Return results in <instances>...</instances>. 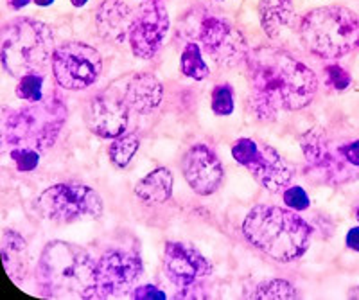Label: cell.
Returning <instances> with one entry per match:
<instances>
[{
  "instance_id": "27",
  "label": "cell",
  "mask_w": 359,
  "mask_h": 300,
  "mask_svg": "<svg viewBox=\"0 0 359 300\" xmlns=\"http://www.w3.org/2000/svg\"><path fill=\"white\" fill-rule=\"evenodd\" d=\"M11 158L15 161L20 173H29V171H34L40 164V151L29 148H11Z\"/></svg>"
},
{
  "instance_id": "20",
  "label": "cell",
  "mask_w": 359,
  "mask_h": 300,
  "mask_svg": "<svg viewBox=\"0 0 359 300\" xmlns=\"http://www.w3.org/2000/svg\"><path fill=\"white\" fill-rule=\"evenodd\" d=\"M261 25L269 38H278L294 18L293 0H261Z\"/></svg>"
},
{
  "instance_id": "3",
  "label": "cell",
  "mask_w": 359,
  "mask_h": 300,
  "mask_svg": "<svg viewBox=\"0 0 359 300\" xmlns=\"http://www.w3.org/2000/svg\"><path fill=\"white\" fill-rule=\"evenodd\" d=\"M243 234L253 247L275 261L291 263L307 252L313 229L291 210L257 205L243 221Z\"/></svg>"
},
{
  "instance_id": "26",
  "label": "cell",
  "mask_w": 359,
  "mask_h": 300,
  "mask_svg": "<svg viewBox=\"0 0 359 300\" xmlns=\"http://www.w3.org/2000/svg\"><path fill=\"white\" fill-rule=\"evenodd\" d=\"M212 111L216 116H230L233 111V90L230 85H219L214 88Z\"/></svg>"
},
{
  "instance_id": "16",
  "label": "cell",
  "mask_w": 359,
  "mask_h": 300,
  "mask_svg": "<svg viewBox=\"0 0 359 300\" xmlns=\"http://www.w3.org/2000/svg\"><path fill=\"white\" fill-rule=\"evenodd\" d=\"M128 110L130 108L123 97H115L104 92L90 101L85 111V121L90 130L101 139H117L124 135L130 123Z\"/></svg>"
},
{
  "instance_id": "6",
  "label": "cell",
  "mask_w": 359,
  "mask_h": 300,
  "mask_svg": "<svg viewBox=\"0 0 359 300\" xmlns=\"http://www.w3.org/2000/svg\"><path fill=\"white\" fill-rule=\"evenodd\" d=\"M54 36L43 22L33 18H17L2 31V65L13 78L41 72L53 60Z\"/></svg>"
},
{
  "instance_id": "24",
  "label": "cell",
  "mask_w": 359,
  "mask_h": 300,
  "mask_svg": "<svg viewBox=\"0 0 359 300\" xmlns=\"http://www.w3.org/2000/svg\"><path fill=\"white\" fill-rule=\"evenodd\" d=\"M248 299L291 300V299H297V289H294L287 280H282V279L262 280V282L257 284V288L250 293Z\"/></svg>"
},
{
  "instance_id": "28",
  "label": "cell",
  "mask_w": 359,
  "mask_h": 300,
  "mask_svg": "<svg viewBox=\"0 0 359 300\" xmlns=\"http://www.w3.org/2000/svg\"><path fill=\"white\" fill-rule=\"evenodd\" d=\"M325 83L327 87L332 88L334 92H343L351 87L352 78L347 70L339 65L325 67Z\"/></svg>"
},
{
  "instance_id": "13",
  "label": "cell",
  "mask_w": 359,
  "mask_h": 300,
  "mask_svg": "<svg viewBox=\"0 0 359 300\" xmlns=\"http://www.w3.org/2000/svg\"><path fill=\"white\" fill-rule=\"evenodd\" d=\"M200 38L205 53L221 67H236L246 60L248 46L239 29L229 20L207 17L200 25Z\"/></svg>"
},
{
  "instance_id": "12",
  "label": "cell",
  "mask_w": 359,
  "mask_h": 300,
  "mask_svg": "<svg viewBox=\"0 0 359 300\" xmlns=\"http://www.w3.org/2000/svg\"><path fill=\"white\" fill-rule=\"evenodd\" d=\"M169 31V15L162 0H147L130 25L128 40L137 58L151 60L162 47Z\"/></svg>"
},
{
  "instance_id": "15",
  "label": "cell",
  "mask_w": 359,
  "mask_h": 300,
  "mask_svg": "<svg viewBox=\"0 0 359 300\" xmlns=\"http://www.w3.org/2000/svg\"><path fill=\"white\" fill-rule=\"evenodd\" d=\"M182 171L191 189L200 196L214 194L223 182V164L219 156L205 144L192 146L185 153Z\"/></svg>"
},
{
  "instance_id": "11",
  "label": "cell",
  "mask_w": 359,
  "mask_h": 300,
  "mask_svg": "<svg viewBox=\"0 0 359 300\" xmlns=\"http://www.w3.org/2000/svg\"><path fill=\"white\" fill-rule=\"evenodd\" d=\"M144 271L139 254L108 250L95 263V299H110L124 293L140 279Z\"/></svg>"
},
{
  "instance_id": "31",
  "label": "cell",
  "mask_w": 359,
  "mask_h": 300,
  "mask_svg": "<svg viewBox=\"0 0 359 300\" xmlns=\"http://www.w3.org/2000/svg\"><path fill=\"white\" fill-rule=\"evenodd\" d=\"M343 155L348 161V164L359 169V139L351 140V142H343Z\"/></svg>"
},
{
  "instance_id": "29",
  "label": "cell",
  "mask_w": 359,
  "mask_h": 300,
  "mask_svg": "<svg viewBox=\"0 0 359 300\" xmlns=\"http://www.w3.org/2000/svg\"><path fill=\"white\" fill-rule=\"evenodd\" d=\"M284 203L293 210H306L311 205L309 196H307V193L302 187H290L284 193Z\"/></svg>"
},
{
  "instance_id": "22",
  "label": "cell",
  "mask_w": 359,
  "mask_h": 300,
  "mask_svg": "<svg viewBox=\"0 0 359 300\" xmlns=\"http://www.w3.org/2000/svg\"><path fill=\"white\" fill-rule=\"evenodd\" d=\"M140 140L135 133H128V135H121L114 140L108 148V156H110L111 164L115 168H128L130 162L133 161L135 153L139 149Z\"/></svg>"
},
{
  "instance_id": "7",
  "label": "cell",
  "mask_w": 359,
  "mask_h": 300,
  "mask_svg": "<svg viewBox=\"0 0 359 300\" xmlns=\"http://www.w3.org/2000/svg\"><path fill=\"white\" fill-rule=\"evenodd\" d=\"M45 219L70 223L81 218H95L102 212V200L92 187L65 182L45 189L36 202Z\"/></svg>"
},
{
  "instance_id": "4",
  "label": "cell",
  "mask_w": 359,
  "mask_h": 300,
  "mask_svg": "<svg viewBox=\"0 0 359 300\" xmlns=\"http://www.w3.org/2000/svg\"><path fill=\"white\" fill-rule=\"evenodd\" d=\"M300 43L322 60H339L359 46V17L343 6L313 9L300 24Z\"/></svg>"
},
{
  "instance_id": "33",
  "label": "cell",
  "mask_w": 359,
  "mask_h": 300,
  "mask_svg": "<svg viewBox=\"0 0 359 300\" xmlns=\"http://www.w3.org/2000/svg\"><path fill=\"white\" fill-rule=\"evenodd\" d=\"M29 2H31V0H8V4L11 6L13 9L25 8V6H29Z\"/></svg>"
},
{
  "instance_id": "35",
  "label": "cell",
  "mask_w": 359,
  "mask_h": 300,
  "mask_svg": "<svg viewBox=\"0 0 359 300\" xmlns=\"http://www.w3.org/2000/svg\"><path fill=\"white\" fill-rule=\"evenodd\" d=\"M348 299H359V286H355V288H352L351 292H348Z\"/></svg>"
},
{
  "instance_id": "5",
  "label": "cell",
  "mask_w": 359,
  "mask_h": 300,
  "mask_svg": "<svg viewBox=\"0 0 359 300\" xmlns=\"http://www.w3.org/2000/svg\"><path fill=\"white\" fill-rule=\"evenodd\" d=\"M67 121V108L62 99H41L17 111H6L2 121L4 144L29 148L43 153L53 148Z\"/></svg>"
},
{
  "instance_id": "8",
  "label": "cell",
  "mask_w": 359,
  "mask_h": 300,
  "mask_svg": "<svg viewBox=\"0 0 359 300\" xmlns=\"http://www.w3.org/2000/svg\"><path fill=\"white\" fill-rule=\"evenodd\" d=\"M53 74L65 90H85L101 76L102 58L92 46L81 41L63 43L53 54Z\"/></svg>"
},
{
  "instance_id": "10",
  "label": "cell",
  "mask_w": 359,
  "mask_h": 300,
  "mask_svg": "<svg viewBox=\"0 0 359 300\" xmlns=\"http://www.w3.org/2000/svg\"><path fill=\"white\" fill-rule=\"evenodd\" d=\"M300 146H302L309 168L314 169L327 182L341 184L355 177L352 171L354 165L348 164L343 155V144H334L322 128H313L304 133Z\"/></svg>"
},
{
  "instance_id": "9",
  "label": "cell",
  "mask_w": 359,
  "mask_h": 300,
  "mask_svg": "<svg viewBox=\"0 0 359 300\" xmlns=\"http://www.w3.org/2000/svg\"><path fill=\"white\" fill-rule=\"evenodd\" d=\"M232 156L245 165L255 180L271 193H278L287 187L293 178L290 165L282 156L266 144H257L252 139H239L232 146Z\"/></svg>"
},
{
  "instance_id": "19",
  "label": "cell",
  "mask_w": 359,
  "mask_h": 300,
  "mask_svg": "<svg viewBox=\"0 0 359 300\" xmlns=\"http://www.w3.org/2000/svg\"><path fill=\"white\" fill-rule=\"evenodd\" d=\"M2 263H4L6 271L13 280H22L27 271L29 263V250L27 243L18 232L6 231L2 234Z\"/></svg>"
},
{
  "instance_id": "1",
  "label": "cell",
  "mask_w": 359,
  "mask_h": 300,
  "mask_svg": "<svg viewBox=\"0 0 359 300\" xmlns=\"http://www.w3.org/2000/svg\"><path fill=\"white\" fill-rule=\"evenodd\" d=\"M250 108L262 121L277 119L280 111H297L313 101L318 81L309 67L284 50L261 47L248 50Z\"/></svg>"
},
{
  "instance_id": "17",
  "label": "cell",
  "mask_w": 359,
  "mask_h": 300,
  "mask_svg": "<svg viewBox=\"0 0 359 300\" xmlns=\"http://www.w3.org/2000/svg\"><path fill=\"white\" fill-rule=\"evenodd\" d=\"M162 83L149 72H139V74L130 76L123 94L126 107L140 116H147V114L155 111L162 103Z\"/></svg>"
},
{
  "instance_id": "23",
  "label": "cell",
  "mask_w": 359,
  "mask_h": 300,
  "mask_svg": "<svg viewBox=\"0 0 359 300\" xmlns=\"http://www.w3.org/2000/svg\"><path fill=\"white\" fill-rule=\"evenodd\" d=\"M180 69L184 72V76L194 79V81H203L208 76V67L205 63L203 56H201V49L198 43H187L182 53V60H180Z\"/></svg>"
},
{
  "instance_id": "36",
  "label": "cell",
  "mask_w": 359,
  "mask_h": 300,
  "mask_svg": "<svg viewBox=\"0 0 359 300\" xmlns=\"http://www.w3.org/2000/svg\"><path fill=\"white\" fill-rule=\"evenodd\" d=\"M70 2H72V6H76V8H83L88 0H70Z\"/></svg>"
},
{
  "instance_id": "2",
  "label": "cell",
  "mask_w": 359,
  "mask_h": 300,
  "mask_svg": "<svg viewBox=\"0 0 359 300\" xmlns=\"http://www.w3.org/2000/svg\"><path fill=\"white\" fill-rule=\"evenodd\" d=\"M36 282L47 299H95V263L81 247L53 241L40 255Z\"/></svg>"
},
{
  "instance_id": "18",
  "label": "cell",
  "mask_w": 359,
  "mask_h": 300,
  "mask_svg": "<svg viewBox=\"0 0 359 300\" xmlns=\"http://www.w3.org/2000/svg\"><path fill=\"white\" fill-rule=\"evenodd\" d=\"M133 20L131 9L123 0H104L95 13V27L108 43H123Z\"/></svg>"
},
{
  "instance_id": "32",
  "label": "cell",
  "mask_w": 359,
  "mask_h": 300,
  "mask_svg": "<svg viewBox=\"0 0 359 300\" xmlns=\"http://www.w3.org/2000/svg\"><path fill=\"white\" fill-rule=\"evenodd\" d=\"M347 247L351 248V250L354 252H359V226H354V229H351L347 234Z\"/></svg>"
},
{
  "instance_id": "14",
  "label": "cell",
  "mask_w": 359,
  "mask_h": 300,
  "mask_svg": "<svg viewBox=\"0 0 359 300\" xmlns=\"http://www.w3.org/2000/svg\"><path fill=\"white\" fill-rule=\"evenodd\" d=\"M163 270L169 280L182 289L192 288L198 280L212 273V264L192 247L182 243H168L163 254Z\"/></svg>"
},
{
  "instance_id": "34",
  "label": "cell",
  "mask_w": 359,
  "mask_h": 300,
  "mask_svg": "<svg viewBox=\"0 0 359 300\" xmlns=\"http://www.w3.org/2000/svg\"><path fill=\"white\" fill-rule=\"evenodd\" d=\"M34 4H38L40 8H47V6H50L54 2V0H33Z\"/></svg>"
},
{
  "instance_id": "30",
  "label": "cell",
  "mask_w": 359,
  "mask_h": 300,
  "mask_svg": "<svg viewBox=\"0 0 359 300\" xmlns=\"http://www.w3.org/2000/svg\"><path fill=\"white\" fill-rule=\"evenodd\" d=\"M133 299L137 300H163L168 299L165 293L162 289H158L153 284H144V286H139V288L133 292Z\"/></svg>"
},
{
  "instance_id": "37",
  "label": "cell",
  "mask_w": 359,
  "mask_h": 300,
  "mask_svg": "<svg viewBox=\"0 0 359 300\" xmlns=\"http://www.w3.org/2000/svg\"><path fill=\"white\" fill-rule=\"evenodd\" d=\"M355 218H358V221H359V209H358V212H355Z\"/></svg>"
},
{
  "instance_id": "25",
  "label": "cell",
  "mask_w": 359,
  "mask_h": 300,
  "mask_svg": "<svg viewBox=\"0 0 359 300\" xmlns=\"http://www.w3.org/2000/svg\"><path fill=\"white\" fill-rule=\"evenodd\" d=\"M43 76L40 72L22 76L17 85V97L27 103H38L43 99Z\"/></svg>"
},
{
  "instance_id": "21",
  "label": "cell",
  "mask_w": 359,
  "mask_h": 300,
  "mask_svg": "<svg viewBox=\"0 0 359 300\" xmlns=\"http://www.w3.org/2000/svg\"><path fill=\"white\" fill-rule=\"evenodd\" d=\"M172 173L168 168H156L135 187V194L144 203H163L172 194Z\"/></svg>"
}]
</instances>
